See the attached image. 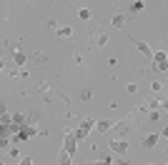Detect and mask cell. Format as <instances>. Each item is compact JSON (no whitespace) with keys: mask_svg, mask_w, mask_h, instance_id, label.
Segmentation results:
<instances>
[{"mask_svg":"<svg viewBox=\"0 0 168 165\" xmlns=\"http://www.w3.org/2000/svg\"><path fill=\"white\" fill-rule=\"evenodd\" d=\"M156 60H158V68H161V70H166V68H168V63H166V55H163V53H156Z\"/></svg>","mask_w":168,"mask_h":165,"instance_id":"obj_1","label":"cell"},{"mask_svg":"<svg viewBox=\"0 0 168 165\" xmlns=\"http://www.w3.org/2000/svg\"><path fill=\"white\" fill-rule=\"evenodd\" d=\"M73 150H76V140L68 138V140H65V153H70V155H73Z\"/></svg>","mask_w":168,"mask_h":165,"instance_id":"obj_2","label":"cell"},{"mask_svg":"<svg viewBox=\"0 0 168 165\" xmlns=\"http://www.w3.org/2000/svg\"><path fill=\"white\" fill-rule=\"evenodd\" d=\"M145 145L151 148V145H156V135H151V138H145Z\"/></svg>","mask_w":168,"mask_h":165,"instance_id":"obj_3","label":"cell"},{"mask_svg":"<svg viewBox=\"0 0 168 165\" xmlns=\"http://www.w3.org/2000/svg\"><path fill=\"white\" fill-rule=\"evenodd\" d=\"M90 18V10H80V20H88Z\"/></svg>","mask_w":168,"mask_h":165,"instance_id":"obj_4","label":"cell"},{"mask_svg":"<svg viewBox=\"0 0 168 165\" xmlns=\"http://www.w3.org/2000/svg\"><path fill=\"white\" fill-rule=\"evenodd\" d=\"M20 165H30V158H23V160H20Z\"/></svg>","mask_w":168,"mask_h":165,"instance_id":"obj_5","label":"cell"}]
</instances>
